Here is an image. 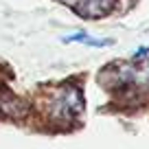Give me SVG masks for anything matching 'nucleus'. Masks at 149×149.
I'll return each instance as SVG.
<instances>
[{"label":"nucleus","instance_id":"obj_3","mask_svg":"<svg viewBox=\"0 0 149 149\" xmlns=\"http://www.w3.org/2000/svg\"><path fill=\"white\" fill-rule=\"evenodd\" d=\"M64 42L66 44H70V42H84V44H88V46H110L112 40H94V37H90L88 33H74V35L64 37Z\"/></svg>","mask_w":149,"mask_h":149},{"label":"nucleus","instance_id":"obj_2","mask_svg":"<svg viewBox=\"0 0 149 149\" xmlns=\"http://www.w3.org/2000/svg\"><path fill=\"white\" fill-rule=\"evenodd\" d=\"M116 5V0H81L79 5H74V11L81 18H101L107 15Z\"/></svg>","mask_w":149,"mask_h":149},{"label":"nucleus","instance_id":"obj_5","mask_svg":"<svg viewBox=\"0 0 149 149\" xmlns=\"http://www.w3.org/2000/svg\"><path fill=\"white\" fill-rule=\"evenodd\" d=\"M59 2H66V5H72V7H74V2H77V0H59Z\"/></svg>","mask_w":149,"mask_h":149},{"label":"nucleus","instance_id":"obj_4","mask_svg":"<svg viewBox=\"0 0 149 149\" xmlns=\"http://www.w3.org/2000/svg\"><path fill=\"white\" fill-rule=\"evenodd\" d=\"M145 55H149V46H143L138 53H134V59H140V57H145Z\"/></svg>","mask_w":149,"mask_h":149},{"label":"nucleus","instance_id":"obj_1","mask_svg":"<svg viewBox=\"0 0 149 149\" xmlns=\"http://www.w3.org/2000/svg\"><path fill=\"white\" fill-rule=\"evenodd\" d=\"M53 112L59 118H72L84 112V94L77 86H68L61 94L53 101Z\"/></svg>","mask_w":149,"mask_h":149}]
</instances>
